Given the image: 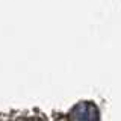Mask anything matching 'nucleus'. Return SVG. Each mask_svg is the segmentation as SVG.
Instances as JSON below:
<instances>
[{"label":"nucleus","instance_id":"2","mask_svg":"<svg viewBox=\"0 0 121 121\" xmlns=\"http://www.w3.org/2000/svg\"><path fill=\"white\" fill-rule=\"evenodd\" d=\"M27 121H39V120H35V118H32V120H27Z\"/></svg>","mask_w":121,"mask_h":121},{"label":"nucleus","instance_id":"1","mask_svg":"<svg viewBox=\"0 0 121 121\" xmlns=\"http://www.w3.org/2000/svg\"><path fill=\"white\" fill-rule=\"evenodd\" d=\"M71 121H98L100 113L95 104L92 103H79L70 113Z\"/></svg>","mask_w":121,"mask_h":121}]
</instances>
